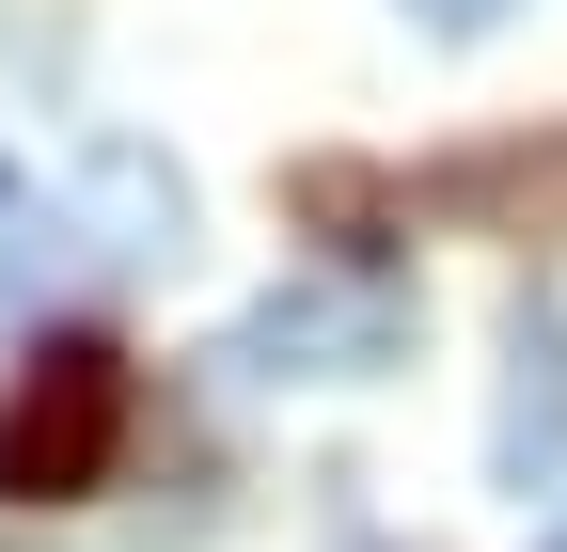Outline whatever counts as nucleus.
I'll return each mask as SVG.
<instances>
[{
  "mask_svg": "<svg viewBox=\"0 0 567 552\" xmlns=\"http://www.w3.org/2000/svg\"><path fill=\"white\" fill-rule=\"evenodd\" d=\"M394 17H410V32H442V48H473V32H505L520 0H394Z\"/></svg>",
  "mask_w": 567,
  "mask_h": 552,
  "instance_id": "5",
  "label": "nucleus"
},
{
  "mask_svg": "<svg viewBox=\"0 0 567 552\" xmlns=\"http://www.w3.org/2000/svg\"><path fill=\"white\" fill-rule=\"evenodd\" d=\"M410 331H425V300L394 285V268H284V285L237 316V364L252 379H394Z\"/></svg>",
  "mask_w": 567,
  "mask_h": 552,
  "instance_id": "2",
  "label": "nucleus"
},
{
  "mask_svg": "<svg viewBox=\"0 0 567 552\" xmlns=\"http://www.w3.org/2000/svg\"><path fill=\"white\" fill-rule=\"evenodd\" d=\"M551 552H567V536H551Z\"/></svg>",
  "mask_w": 567,
  "mask_h": 552,
  "instance_id": "7",
  "label": "nucleus"
},
{
  "mask_svg": "<svg viewBox=\"0 0 567 552\" xmlns=\"http://www.w3.org/2000/svg\"><path fill=\"white\" fill-rule=\"evenodd\" d=\"M126 427H142V379L111 331H48L17 364V410H0V505H95L126 473Z\"/></svg>",
  "mask_w": 567,
  "mask_h": 552,
  "instance_id": "1",
  "label": "nucleus"
},
{
  "mask_svg": "<svg viewBox=\"0 0 567 552\" xmlns=\"http://www.w3.org/2000/svg\"><path fill=\"white\" fill-rule=\"evenodd\" d=\"M488 473L536 505V490H567V285H536L520 316H505V410H488Z\"/></svg>",
  "mask_w": 567,
  "mask_h": 552,
  "instance_id": "3",
  "label": "nucleus"
},
{
  "mask_svg": "<svg viewBox=\"0 0 567 552\" xmlns=\"http://www.w3.org/2000/svg\"><path fill=\"white\" fill-rule=\"evenodd\" d=\"M17 222H32V190H17V174H0V237H17Z\"/></svg>",
  "mask_w": 567,
  "mask_h": 552,
  "instance_id": "6",
  "label": "nucleus"
},
{
  "mask_svg": "<svg viewBox=\"0 0 567 552\" xmlns=\"http://www.w3.org/2000/svg\"><path fill=\"white\" fill-rule=\"evenodd\" d=\"M80 190H95V222H111V237H95L111 268H174V253H189V190H174V159L95 143V159H80Z\"/></svg>",
  "mask_w": 567,
  "mask_h": 552,
  "instance_id": "4",
  "label": "nucleus"
}]
</instances>
